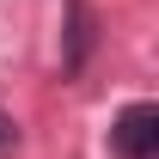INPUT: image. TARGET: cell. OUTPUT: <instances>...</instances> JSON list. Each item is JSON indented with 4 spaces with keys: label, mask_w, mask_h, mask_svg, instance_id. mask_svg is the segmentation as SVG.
I'll list each match as a JSON object with an SVG mask.
<instances>
[{
    "label": "cell",
    "mask_w": 159,
    "mask_h": 159,
    "mask_svg": "<svg viewBox=\"0 0 159 159\" xmlns=\"http://www.w3.org/2000/svg\"><path fill=\"white\" fill-rule=\"evenodd\" d=\"M110 153L116 159H159V104H129L110 122Z\"/></svg>",
    "instance_id": "1"
},
{
    "label": "cell",
    "mask_w": 159,
    "mask_h": 159,
    "mask_svg": "<svg viewBox=\"0 0 159 159\" xmlns=\"http://www.w3.org/2000/svg\"><path fill=\"white\" fill-rule=\"evenodd\" d=\"M92 37H98L92 6H86V0H67V25H61V67H67V74H80V67H86Z\"/></svg>",
    "instance_id": "2"
},
{
    "label": "cell",
    "mask_w": 159,
    "mask_h": 159,
    "mask_svg": "<svg viewBox=\"0 0 159 159\" xmlns=\"http://www.w3.org/2000/svg\"><path fill=\"white\" fill-rule=\"evenodd\" d=\"M6 153H19V122L0 110V159H6Z\"/></svg>",
    "instance_id": "3"
}]
</instances>
